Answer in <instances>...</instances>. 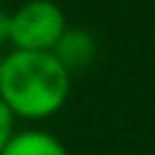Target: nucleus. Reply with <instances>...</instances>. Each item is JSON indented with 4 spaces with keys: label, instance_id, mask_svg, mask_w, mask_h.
<instances>
[{
    "label": "nucleus",
    "instance_id": "obj_2",
    "mask_svg": "<svg viewBox=\"0 0 155 155\" xmlns=\"http://www.w3.org/2000/svg\"><path fill=\"white\" fill-rule=\"evenodd\" d=\"M68 22L58 2L27 0L10 12V44L17 51H51Z\"/></svg>",
    "mask_w": 155,
    "mask_h": 155
},
{
    "label": "nucleus",
    "instance_id": "obj_7",
    "mask_svg": "<svg viewBox=\"0 0 155 155\" xmlns=\"http://www.w3.org/2000/svg\"><path fill=\"white\" fill-rule=\"evenodd\" d=\"M2 58H5V56H2V53H0V65H2Z\"/></svg>",
    "mask_w": 155,
    "mask_h": 155
},
{
    "label": "nucleus",
    "instance_id": "obj_5",
    "mask_svg": "<svg viewBox=\"0 0 155 155\" xmlns=\"http://www.w3.org/2000/svg\"><path fill=\"white\" fill-rule=\"evenodd\" d=\"M12 124H15V116H12V111L5 107V102L0 99V153H2V148L7 145L10 136L15 133V131H12Z\"/></svg>",
    "mask_w": 155,
    "mask_h": 155
},
{
    "label": "nucleus",
    "instance_id": "obj_3",
    "mask_svg": "<svg viewBox=\"0 0 155 155\" xmlns=\"http://www.w3.org/2000/svg\"><path fill=\"white\" fill-rule=\"evenodd\" d=\"M51 53L58 58V63L73 75L75 70H85L97 58V41L87 29L80 27H65Z\"/></svg>",
    "mask_w": 155,
    "mask_h": 155
},
{
    "label": "nucleus",
    "instance_id": "obj_6",
    "mask_svg": "<svg viewBox=\"0 0 155 155\" xmlns=\"http://www.w3.org/2000/svg\"><path fill=\"white\" fill-rule=\"evenodd\" d=\"M10 41V12L0 7V44Z\"/></svg>",
    "mask_w": 155,
    "mask_h": 155
},
{
    "label": "nucleus",
    "instance_id": "obj_1",
    "mask_svg": "<svg viewBox=\"0 0 155 155\" xmlns=\"http://www.w3.org/2000/svg\"><path fill=\"white\" fill-rule=\"evenodd\" d=\"M70 73L51 51H12L0 65V99L17 119H48L65 104Z\"/></svg>",
    "mask_w": 155,
    "mask_h": 155
},
{
    "label": "nucleus",
    "instance_id": "obj_4",
    "mask_svg": "<svg viewBox=\"0 0 155 155\" xmlns=\"http://www.w3.org/2000/svg\"><path fill=\"white\" fill-rule=\"evenodd\" d=\"M0 155H68V150L53 133L29 128L12 133Z\"/></svg>",
    "mask_w": 155,
    "mask_h": 155
}]
</instances>
